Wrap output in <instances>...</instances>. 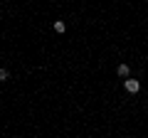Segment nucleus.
<instances>
[{"mask_svg": "<svg viewBox=\"0 0 148 138\" xmlns=\"http://www.w3.org/2000/svg\"><path fill=\"white\" fill-rule=\"evenodd\" d=\"M123 86H126V91H128V94H136V91L141 89V84H138L136 79H126V81H123Z\"/></svg>", "mask_w": 148, "mask_h": 138, "instance_id": "1", "label": "nucleus"}, {"mask_svg": "<svg viewBox=\"0 0 148 138\" xmlns=\"http://www.w3.org/2000/svg\"><path fill=\"white\" fill-rule=\"evenodd\" d=\"M116 72H119V77H123V79H126V77L131 74V67H128V64H119Z\"/></svg>", "mask_w": 148, "mask_h": 138, "instance_id": "2", "label": "nucleus"}, {"mask_svg": "<svg viewBox=\"0 0 148 138\" xmlns=\"http://www.w3.org/2000/svg\"><path fill=\"white\" fill-rule=\"evenodd\" d=\"M54 30H57V32H64V30H67V25H64L62 20H57V22H54Z\"/></svg>", "mask_w": 148, "mask_h": 138, "instance_id": "3", "label": "nucleus"}, {"mask_svg": "<svg viewBox=\"0 0 148 138\" xmlns=\"http://www.w3.org/2000/svg\"><path fill=\"white\" fill-rule=\"evenodd\" d=\"M5 79H10V72H8V69H3V67H0V81H5Z\"/></svg>", "mask_w": 148, "mask_h": 138, "instance_id": "4", "label": "nucleus"}]
</instances>
